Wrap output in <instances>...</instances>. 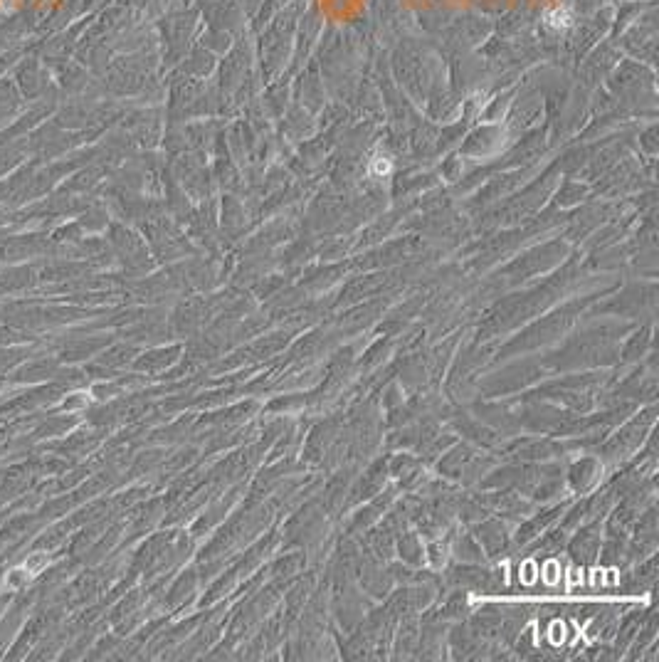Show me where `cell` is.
Instances as JSON below:
<instances>
[{"label":"cell","mask_w":659,"mask_h":662,"mask_svg":"<svg viewBox=\"0 0 659 662\" xmlns=\"http://www.w3.org/2000/svg\"><path fill=\"white\" fill-rule=\"evenodd\" d=\"M18 94L13 92V87L10 84H3L0 87V122L8 117H13L15 109H18Z\"/></svg>","instance_id":"obj_2"},{"label":"cell","mask_w":659,"mask_h":662,"mask_svg":"<svg viewBox=\"0 0 659 662\" xmlns=\"http://www.w3.org/2000/svg\"><path fill=\"white\" fill-rule=\"evenodd\" d=\"M546 25L553 30H566L573 25V13L568 8H563V5H556V8H551L546 13Z\"/></svg>","instance_id":"obj_1"}]
</instances>
